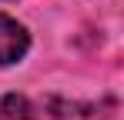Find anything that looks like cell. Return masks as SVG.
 Segmentation results:
<instances>
[{"label": "cell", "instance_id": "6da1fadb", "mask_svg": "<svg viewBox=\"0 0 124 120\" xmlns=\"http://www.w3.org/2000/svg\"><path fill=\"white\" fill-rule=\"evenodd\" d=\"M30 47V37L20 23L7 13H0V67L3 63H17V60L27 53Z\"/></svg>", "mask_w": 124, "mask_h": 120}, {"label": "cell", "instance_id": "7a4b0ae2", "mask_svg": "<svg viewBox=\"0 0 124 120\" xmlns=\"http://www.w3.org/2000/svg\"><path fill=\"white\" fill-rule=\"evenodd\" d=\"M0 113H3L7 120H30V107H27L23 97H3Z\"/></svg>", "mask_w": 124, "mask_h": 120}]
</instances>
